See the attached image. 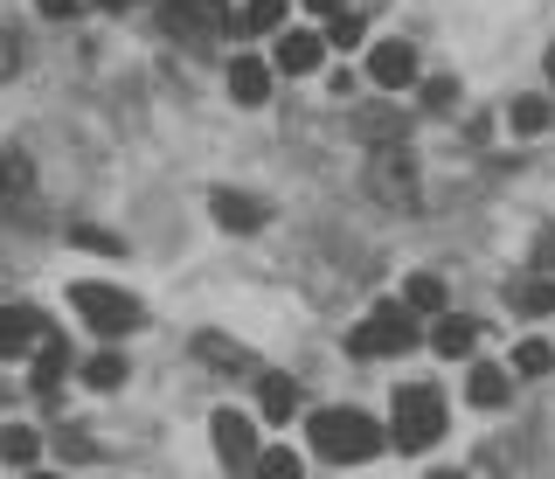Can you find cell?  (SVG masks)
Wrapping results in <instances>:
<instances>
[{
  "mask_svg": "<svg viewBox=\"0 0 555 479\" xmlns=\"http://www.w3.org/2000/svg\"><path fill=\"white\" fill-rule=\"evenodd\" d=\"M195 8H216V0H195Z\"/></svg>",
  "mask_w": 555,
  "mask_h": 479,
  "instance_id": "34",
  "label": "cell"
},
{
  "mask_svg": "<svg viewBox=\"0 0 555 479\" xmlns=\"http://www.w3.org/2000/svg\"><path fill=\"white\" fill-rule=\"evenodd\" d=\"M320 56H326V42H320V36H306V28H299V36H278V70H285V77L320 70Z\"/></svg>",
  "mask_w": 555,
  "mask_h": 479,
  "instance_id": "11",
  "label": "cell"
},
{
  "mask_svg": "<svg viewBox=\"0 0 555 479\" xmlns=\"http://www.w3.org/2000/svg\"><path fill=\"white\" fill-rule=\"evenodd\" d=\"M35 187V167L22 146H0V195H28Z\"/></svg>",
  "mask_w": 555,
  "mask_h": 479,
  "instance_id": "17",
  "label": "cell"
},
{
  "mask_svg": "<svg viewBox=\"0 0 555 479\" xmlns=\"http://www.w3.org/2000/svg\"><path fill=\"white\" fill-rule=\"evenodd\" d=\"M389 438L403 452H430L444 438V397L430 383H403L396 389V410H389Z\"/></svg>",
  "mask_w": 555,
  "mask_h": 479,
  "instance_id": "2",
  "label": "cell"
},
{
  "mask_svg": "<svg viewBox=\"0 0 555 479\" xmlns=\"http://www.w3.org/2000/svg\"><path fill=\"white\" fill-rule=\"evenodd\" d=\"M410 340H416V313L396 299V306H375V313L347 334V354H354V362H382V354H403Z\"/></svg>",
  "mask_w": 555,
  "mask_h": 479,
  "instance_id": "4",
  "label": "cell"
},
{
  "mask_svg": "<svg viewBox=\"0 0 555 479\" xmlns=\"http://www.w3.org/2000/svg\"><path fill=\"white\" fill-rule=\"evenodd\" d=\"M63 375H69V348H63V340H35V375H28V383L49 397V389H56Z\"/></svg>",
  "mask_w": 555,
  "mask_h": 479,
  "instance_id": "12",
  "label": "cell"
},
{
  "mask_svg": "<svg viewBox=\"0 0 555 479\" xmlns=\"http://www.w3.org/2000/svg\"><path fill=\"white\" fill-rule=\"evenodd\" d=\"M83 383H91V389H118V383H126V354H91V362H83Z\"/></svg>",
  "mask_w": 555,
  "mask_h": 479,
  "instance_id": "19",
  "label": "cell"
},
{
  "mask_svg": "<svg viewBox=\"0 0 555 479\" xmlns=\"http://www.w3.org/2000/svg\"><path fill=\"white\" fill-rule=\"evenodd\" d=\"M514 306H520V313H528V320H542V313H555V285H548V279L520 285V293H514Z\"/></svg>",
  "mask_w": 555,
  "mask_h": 479,
  "instance_id": "22",
  "label": "cell"
},
{
  "mask_svg": "<svg viewBox=\"0 0 555 479\" xmlns=\"http://www.w3.org/2000/svg\"><path fill=\"white\" fill-rule=\"evenodd\" d=\"M69 306L83 313V327H98L104 340H118V334H132L139 320H146V306H139L126 285H69Z\"/></svg>",
  "mask_w": 555,
  "mask_h": 479,
  "instance_id": "3",
  "label": "cell"
},
{
  "mask_svg": "<svg viewBox=\"0 0 555 479\" xmlns=\"http://www.w3.org/2000/svg\"><path fill=\"white\" fill-rule=\"evenodd\" d=\"M42 479H49V472H42Z\"/></svg>",
  "mask_w": 555,
  "mask_h": 479,
  "instance_id": "35",
  "label": "cell"
},
{
  "mask_svg": "<svg viewBox=\"0 0 555 479\" xmlns=\"http://www.w3.org/2000/svg\"><path fill=\"white\" fill-rule=\"evenodd\" d=\"M451 98H459V83H451V77H430V83H424V105H430V112H444Z\"/></svg>",
  "mask_w": 555,
  "mask_h": 479,
  "instance_id": "24",
  "label": "cell"
},
{
  "mask_svg": "<svg viewBox=\"0 0 555 479\" xmlns=\"http://www.w3.org/2000/svg\"><path fill=\"white\" fill-rule=\"evenodd\" d=\"M14 70H22V42L0 36V77H14Z\"/></svg>",
  "mask_w": 555,
  "mask_h": 479,
  "instance_id": "26",
  "label": "cell"
},
{
  "mask_svg": "<svg viewBox=\"0 0 555 479\" xmlns=\"http://www.w3.org/2000/svg\"><path fill=\"white\" fill-rule=\"evenodd\" d=\"M208 438H216L222 466L250 472V458H257V431H250V417H243V410H216V424H208Z\"/></svg>",
  "mask_w": 555,
  "mask_h": 479,
  "instance_id": "7",
  "label": "cell"
},
{
  "mask_svg": "<svg viewBox=\"0 0 555 479\" xmlns=\"http://www.w3.org/2000/svg\"><path fill=\"white\" fill-rule=\"evenodd\" d=\"M473 340H479V327L465 313H438V334H430V348H438V354H473Z\"/></svg>",
  "mask_w": 555,
  "mask_h": 479,
  "instance_id": "15",
  "label": "cell"
},
{
  "mask_svg": "<svg viewBox=\"0 0 555 479\" xmlns=\"http://www.w3.org/2000/svg\"><path fill=\"white\" fill-rule=\"evenodd\" d=\"M507 397H514V375L500 362H479L473 375H465V403H473V410H500Z\"/></svg>",
  "mask_w": 555,
  "mask_h": 479,
  "instance_id": "9",
  "label": "cell"
},
{
  "mask_svg": "<svg viewBox=\"0 0 555 479\" xmlns=\"http://www.w3.org/2000/svg\"><path fill=\"white\" fill-rule=\"evenodd\" d=\"M257 403H264L271 424H285L292 410H299V383H292V375H264V383H257Z\"/></svg>",
  "mask_w": 555,
  "mask_h": 479,
  "instance_id": "13",
  "label": "cell"
},
{
  "mask_svg": "<svg viewBox=\"0 0 555 479\" xmlns=\"http://www.w3.org/2000/svg\"><path fill=\"white\" fill-rule=\"evenodd\" d=\"M98 8H126V0H98Z\"/></svg>",
  "mask_w": 555,
  "mask_h": 479,
  "instance_id": "31",
  "label": "cell"
},
{
  "mask_svg": "<svg viewBox=\"0 0 555 479\" xmlns=\"http://www.w3.org/2000/svg\"><path fill=\"white\" fill-rule=\"evenodd\" d=\"M369 83H375V91H410V83H416V49L410 42H375L369 49Z\"/></svg>",
  "mask_w": 555,
  "mask_h": 479,
  "instance_id": "6",
  "label": "cell"
},
{
  "mask_svg": "<svg viewBox=\"0 0 555 479\" xmlns=\"http://www.w3.org/2000/svg\"><path fill=\"white\" fill-rule=\"evenodd\" d=\"M548 77H555V49H548Z\"/></svg>",
  "mask_w": 555,
  "mask_h": 479,
  "instance_id": "33",
  "label": "cell"
},
{
  "mask_svg": "<svg viewBox=\"0 0 555 479\" xmlns=\"http://www.w3.org/2000/svg\"><path fill=\"white\" fill-rule=\"evenodd\" d=\"M77 244H83V250H98V258H118V250H126L118 236H104V230H77Z\"/></svg>",
  "mask_w": 555,
  "mask_h": 479,
  "instance_id": "25",
  "label": "cell"
},
{
  "mask_svg": "<svg viewBox=\"0 0 555 479\" xmlns=\"http://www.w3.org/2000/svg\"><path fill=\"white\" fill-rule=\"evenodd\" d=\"M306 8H312V14H326V22H334V14L347 8V0H306Z\"/></svg>",
  "mask_w": 555,
  "mask_h": 479,
  "instance_id": "29",
  "label": "cell"
},
{
  "mask_svg": "<svg viewBox=\"0 0 555 479\" xmlns=\"http://www.w3.org/2000/svg\"><path fill=\"white\" fill-rule=\"evenodd\" d=\"M35 340H42V313H35V306H8V313H0V354H22Z\"/></svg>",
  "mask_w": 555,
  "mask_h": 479,
  "instance_id": "10",
  "label": "cell"
},
{
  "mask_svg": "<svg viewBox=\"0 0 555 479\" xmlns=\"http://www.w3.org/2000/svg\"><path fill=\"white\" fill-rule=\"evenodd\" d=\"M507 126L520 132V140H534V132H548V98H514Z\"/></svg>",
  "mask_w": 555,
  "mask_h": 479,
  "instance_id": "18",
  "label": "cell"
},
{
  "mask_svg": "<svg viewBox=\"0 0 555 479\" xmlns=\"http://www.w3.org/2000/svg\"><path fill=\"white\" fill-rule=\"evenodd\" d=\"M230 98H236L243 112H257V105L271 98V63H257V56H236V63H230Z\"/></svg>",
  "mask_w": 555,
  "mask_h": 479,
  "instance_id": "8",
  "label": "cell"
},
{
  "mask_svg": "<svg viewBox=\"0 0 555 479\" xmlns=\"http://www.w3.org/2000/svg\"><path fill=\"white\" fill-rule=\"evenodd\" d=\"M42 14H49V22H63V14H77V0H42Z\"/></svg>",
  "mask_w": 555,
  "mask_h": 479,
  "instance_id": "28",
  "label": "cell"
},
{
  "mask_svg": "<svg viewBox=\"0 0 555 479\" xmlns=\"http://www.w3.org/2000/svg\"><path fill=\"white\" fill-rule=\"evenodd\" d=\"M403 306H410V313H444V279H438V271H410V279H403Z\"/></svg>",
  "mask_w": 555,
  "mask_h": 479,
  "instance_id": "14",
  "label": "cell"
},
{
  "mask_svg": "<svg viewBox=\"0 0 555 479\" xmlns=\"http://www.w3.org/2000/svg\"><path fill=\"white\" fill-rule=\"evenodd\" d=\"M208 216H216L222 230L250 236V230H264V222H271V202L250 195V187H216V195H208Z\"/></svg>",
  "mask_w": 555,
  "mask_h": 479,
  "instance_id": "5",
  "label": "cell"
},
{
  "mask_svg": "<svg viewBox=\"0 0 555 479\" xmlns=\"http://www.w3.org/2000/svg\"><path fill=\"white\" fill-rule=\"evenodd\" d=\"M430 479H459V472H430Z\"/></svg>",
  "mask_w": 555,
  "mask_h": 479,
  "instance_id": "32",
  "label": "cell"
},
{
  "mask_svg": "<svg viewBox=\"0 0 555 479\" xmlns=\"http://www.w3.org/2000/svg\"><path fill=\"white\" fill-rule=\"evenodd\" d=\"M548 368H555L548 340H520V348H514V375H548Z\"/></svg>",
  "mask_w": 555,
  "mask_h": 479,
  "instance_id": "21",
  "label": "cell"
},
{
  "mask_svg": "<svg viewBox=\"0 0 555 479\" xmlns=\"http://www.w3.org/2000/svg\"><path fill=\"white\" fill-rule=\"evenodd\" d=\"M389 431L369 417V410H312V452L334 458V466H354V458H375Z\"/></svg>",
  "mask_w": 555,
  "mask_h": 479,
  "instance_id": "1",
  "label": "cell"
},
{
  "mask_svg": "<svg viewBox=\"0 0 555 479\" xmlns=\"http://www.w3.org/2000/svg\"><path fill=\"white\" fill-rule=\"evenodd\" d=\"M250 472L257 479H299V452H285V444H278V452H257Z\"/></svg>",
  "mask_w": 555,
  "mask_h": 479,
  "instance_id": "20",
  "label": "cell"
},
{
  "mask_svg": "<svg viewBox=\"0 0 555 479\" xmlns=\"http://www.w3.org/2000/svg\"><path fill=\"white\" fill-rule=\"evenodd\" d=\"M35 452H42V438H35L28 424H8V431H0V466H35Z\"/></svg>",
  "mask_w": 555,
  "mask_h": 479,
  "instance_id": "16",
  "label": "cell"
},
{
  "mask_svg": "<svg viewBox=\"0 0 555 479\" xmlns=\"http://www.w3.org/2000/svg\"><path fill=\"white\" fill-rule=\"evenodd\" d=\"M542 271H555V230L542 236Z\"/></svg>",
  "mask_w": 555,
  "mask_h": 479,
  "instance_id": "30",
  "label": "cell"
},
{
  "mask_svg": "<svg viewBox=\"0 0 555 479\" xmlns=\"http://www.w3.org/2000/svg\"><path fill=\"white\" fill-rule=\"evenodd\" d=\"M361 42V22H347V14H334V49H354Z\"/></svg>",
  "mask_w": 555,
  "mask_h": 479,
  "instance_id": "27",
  "label": "cell"
},
{
  "mask_svg": "<svg viewBox=\"0 0 555 479\" xmlns=\"http://www.w3.org/2000/svg\"><path fill=\"white\" fill-rule=\"evenodd\" d=\"M278 22H285V0H250L236 28H257V36H264V28H278Z\"/></svg>",
  "mask_w": 555,
  "mask_h": 479,
  "instance_id": "23",
  "label": "cell"
}]
</instances>
